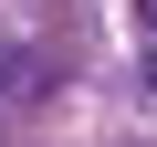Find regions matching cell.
Instances as JSON below:
<instances>
[{"label":"cell","instance_id":"1","mask_svg":"<svg viewBox=\"0 0 157 147\" xmlns=\"http://www.w3.org/2000/svg\"><path fill=\"white\" fill-rule=\"evenodd\" d=\"M136 53H147V74H157V0H136Z\"/></svg>","mask_w":157,"mask_h":147}]
</instances>
